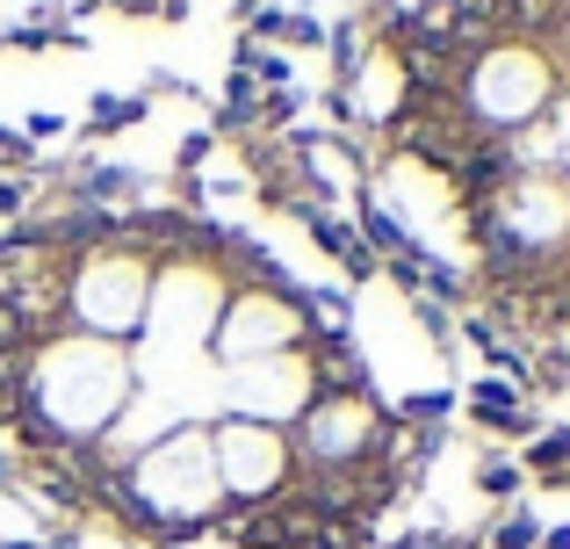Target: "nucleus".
Listing matches in <instances>:
<instances>
[{
	"label": "nucleus",
	"mask_w": 570,
	"mask_h": 549,
	"mask_svg": "<svg viewBox=\"0 0 570 549\" xmlns=\"http://www.w3.org/2000/svg\"><path fill=\"white\" fill-rule=\"evenodd\" d=\"M124 116H138V101H95V130H124Z\"/></svg>",
	"instance_id": "obj_5"
},
{
	"label": "nucleus",
	"mask_w": 570,
	"mask_h": 549,
	"mask_svg": "<svg viewBox=\"0 0 570 549\" xmlns=\"http://www.w3.org/2000/svg\"><path fill=\"white\" fill-rule=\"evenodd\" d=\"M476 484H484V492H513L520 470H513V463H484V470H476Z\"/></svg>",
	"instance_id": "obj_6"
},
{
	"label": "nucleus",
	"mask_w": 570,
	"mask_h": 549,
	"mask_svg": "<svg viewBox=\"0 0 570 549\" xmlns=\"http://www.w3.org/2000/svg\"><path fill=\"white\" fill-rule=\"evenodd\" d=\"M376 43L397 72L383 153L448 182L462 304L570 347V0H412Z\"/></svg>",
	"instance_id": "obj_2"
},
{
	"label": "nucleus",
	"mask_w": 570,
	"mask_h": 549,
	"mask_svg": "<svg viewBox=\"0 0 570 549\" xmlns=\"http://www.w3.org/2000/svg\"><path fill=\"white\" fill-rule=\"evenodd\" d=\"M354 304L138 174L0 232V434L72 521L145 549H376L448 441Z\"/></svg>",
	"instance_id": "obj_1"
},
{
	"label": "nucleus",
	"mask_w": 570,
	"mask_h": 549,
	"mask_svg": "<svg viewBox=\"0 0 570 549\" xmlns=\"http://www.w3.org/2000/svg\"><path fill=\"white\" fill-rule=\"evenodd\" d=\"M534 542H542V521H534V513H513V521L491 536V549H534Z\"/></svg>",
	"instance_id": "obj_4"
},
{
	"label": "nucleus",
	"mask_w": 570,
	"mask_h": 549,
	"mask_svg": "<svg viewBox=\"0 0 570 549\" xmlns=\"http://www.w3.org/2000/svg\"><path fill=\"white\" fill-rule=\"evenodd\" d=\"M534 478H542V484H570V434H549L542 449H534Z\"/></svg>",
	"instance_id": "obj_3"
},
{
	"label": "nucleus",
	"mask_w": 570,
	"mask_h": 549,
	"mask_svg": "<svg viewBox=\"0 0 570 549\" xmlns=\"http://www.w3.org/2000/svg\"><path fill=\"white\" fill-rule=\"evenodd\" d=\"M542 549H570V528H549V536H542Z\"/></svg>",
	"instance_id": "obj_7"
}]
</instances>
